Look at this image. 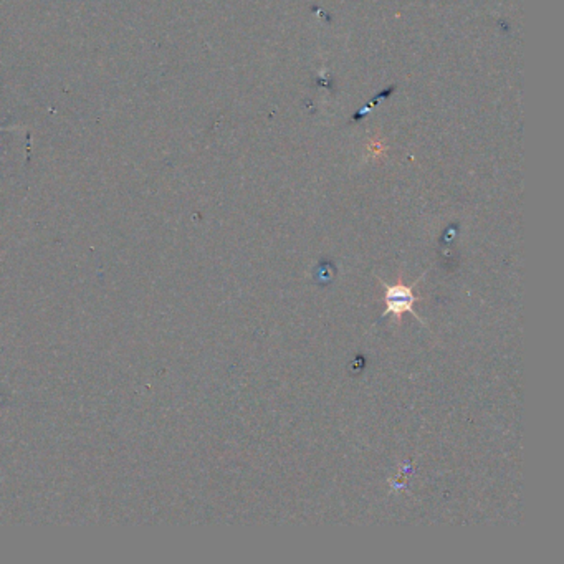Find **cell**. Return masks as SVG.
Instances as JSON below:
<instances>
[{"mask_svg":"<svg viewBox=\"0 0 564 564\" xmlns=\"http://www.w3.org/2000/svg\"><path fill=\"white\" fill-rule=\"evenodd\" d=\"M424 276H426V274L421 276L419 280H415L413 285H406V283H404L402 274H399L398 282H396L394 285H388L384 280L379 278V283L384 287V303H386V310H384V313H382V318L390 314L392 320H394V323H396V325H401L402 316L406 313H411L414 314L415 318H417L422 325H426V321L414 312L415 303L422 300L421 297L415 295V287L419 285V282H421Z\"/></svg>","mask_w":564,"mask_h":564,"instance_id":"1","label":"cell"}]
</instances>
